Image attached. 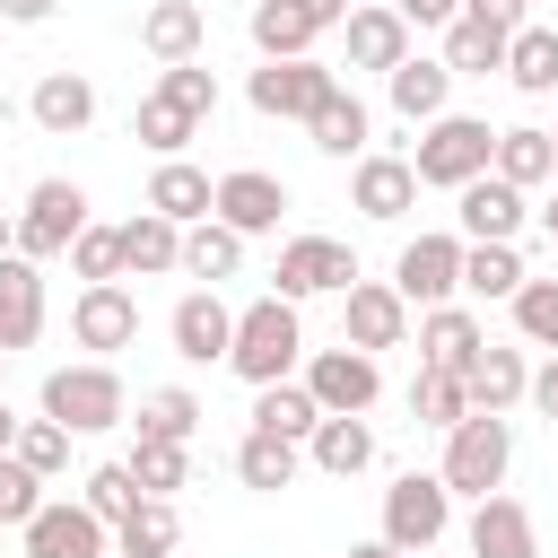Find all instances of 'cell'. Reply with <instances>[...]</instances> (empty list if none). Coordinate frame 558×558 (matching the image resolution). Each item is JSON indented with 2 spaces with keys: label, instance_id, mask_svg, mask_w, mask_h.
Here are the masks:
<instances>
[{
  "label": "cell",
  "instance_id": "obj_58",
  "mask_svg": "<svg viewBox=\"0 0 558 558\" xmlns=\"http://www.w3.org/2000/svg\"><path fill=\"white\" fill-rule=\"evenodd\" d=\"M0 375H9V349H0Z\"/></svg>",
  "mask_w": 558,
  "mask_h": 558
},
{
  "label": "cell",
  "instance_id": "obj_14",
  "mask_svg": "<svg viewBox=\"0 0 558 558\" xmlns=\"http://www.w3.org/2000/svg\"><path fill=\"white\" fill-rule=\"evenodd\" d=\"M305 392H314L323 410L366 418V410H375V392H384V366H375L366 349H349V340H340V349H314V357H305Z\"/></svg>",
  "mask_w": 558,
  "mask_h": 558
},
{
  "label": "cell",
  "instance_id": "obj_49",
  "mask_svg": "<svg viewBox=\"0 0 558 558\" xmlns=\"http://www.w3.org/2000/svg\"><path fill=\"white\" fill-rule=\"evenodd\" d=\"M462 9H471V17H488V26H506V35H514V26H532V0H462Z\"/></svg>",
  "mask_w": 558,
  "mask_h": 558
},
{
  "label": "cell",
  "instance_id": "obj_23",
  "mask_svg": "<svg viewBox=\"0 0 558 558\" xmlns=\"http://www.w3.org/2000/svg\"><path fill=\"white\" fill-rule=\"evenodd\" d=\"M384 96H392V113L401 122H436V113H453L445 96H453V70H445V52L427 61V52H410L401 70H384Z\"/></svg>",
  "mask_w": 558,
  "mask_h": 558
},
{
  "label": "cell",
  "instance_id": "obj_9",
  "mask_svg": "<svg viewBox=\"0 0 558 558\" xmlns=\"http://www.w3.org/2000/svg\"><path fill=\"white\" fill-rule=\"evenodd\" d=\"M270 279H279V296H296V305H305V296H349V279H357V253H349L340 235H288Z\"/></svg>",
  "mask_w": 558,
  "mask_h": 558
},
{
  "label": "cell",
  "instance_id": "obj_31",
  "mask_svg": "<svg viewBox=\"0 0 558 558\" xmlns=\"http://www.w3.org/2000/svg\"><path fill=\"white\" fill-rule=\"evenodd\" d=\"M296 471H305V445H288V436H270V427H244V445H235V480H244V488L279 497V488H296Z\"/></svg>",
  "mask_w": 558,
  "mask_h": 558
},
{
  "label": "cell",
  "instance_id": "obj_35",
  "mask_svg": "<svg viewBox=\"0 0 558 558\" xmlns=\"http://www.w3.org/2000/svg\"><path fill=\"white\" fill-rule=\"evenodd\" d=\"M506 44H514L506 26H488V17L462 9V17L445 26V70H453V78H488V70H506Z\"/></svg>",
  "mask_w": 558,
  "mask_h": 558
},
{
  "label": "cell",
  "instance_id": "obj_1",
  "mask_svg": "<svg viewBox=\"0 0 558 558\" xmlns=\"http://www.w3.org/2000/svg\"><path fill=\"white\" fill-rule=\"evenodd\" d=\"M296 357H305V323H296V296H253L244 314H235V349H227V366L244 375V384H279V375H296Z\"/></svg>",
  "mask_w": 558,
  "mask_h": 558
},
{
  "label": "cell",
  "instance_id": "obj_53",
  "mask_svg": "<svg viewBox=\"0 0 558 558\" xmlns=\"http://www.w3.org/2000/svg\"><path fill=\"white\" fill-rule=\"evenodd\" d=\"M296 9H305L314 26H349V9H357V0H296Z\"/></svg>",
  "mask_w": 558,
  "mask_h": 558
},
{
  "label": "cell",
  "instance_id": "obj_3",
  "mask_svg": "<svg viewBox=\"0 0 558 558\" xmlns=\"http://www.w3.org/2000/svg\"><path fill=\"white\" fill-rule=\"evenodd\" d=\"M488 157H497V131L480 113H436V122H418V148H410L418 192H462L471 174H488Z\"/></svg>",
  "mask_w": 558,
  "mask_h": 558
},
{
  "label": "cell",
  "instance_id": "obj_20",
  "mask_svg": "<svg viewBox=\"0 0 558 558\" xmlns=\"http://www.w3.org/2000/svg\"><path fill=\"white\" fill-rule=\"evenodd\" d=\"M218 218H227L235 235H270V227L288 218V183L262 174V166H235V174H218Z\"/></svg>",
  "mask_w": 558,
  "mask_h": 558
},
{
  "label": "cell",
  "instance_id": "obj_56",
  "mask_svg": "<svg viewBox=\"0 0 558 558\" xmlns=\"http://www.w3.org/2000/svg\"><path fill=\"white\" fill-rule=\"evenodd\" d=\"M0 253H17V218L9 209H0Z\"/></svg>",
  "mask_w": 558,
  "mask_h": 558
},
{
  "label": "cell",
  "instance_id": "obj_30",
  "mask_svg": "<svg viewBox=\"0 0 558 558\" xmlns=\"http://www.w3.org/2000/svg\"><path fill=\"white\" fill-rule=\"evenodd\" d=\"M253 427H270V436H288V445H305V436L323 427V401L305 392V375H279V384H253Z\"/></svg>",
  "mask_w": 558,
  "mask_h": 558
},
{
  "label": "cell",
  "instance_id": "obj_48",
  "mask_svg": "<svg viewBox=\"0 0 558 558\" xmlns=\"http://www.w3.org/2000/svg\"><path fill=\"white\" fill-rule=\"evenodd\" d=\"M35 506H44V471H26L17 453H0V523L17 532V523H26Z\"/></svg>",
  "mask_w": 558,
  "mask_h": 558
},
{
  "label": "cell",
  "instance_id": "obj_52",
  "mask_svg": "<svg viewBox=\"0 0 558 558\" xmlns=\"http://www.w3.org/2000/svg\"><path fill=\"white\" fill-rule=\"evenodd\" d=\"M52 9H61V0H0V17H9V26H44Z\"/></svg>",
  "mask_w": 558,
  "mask_h": 558
},
{
  "label": "cell",
  "instance_id": "obj_47",
  "mask_svg": "<svg viewBox=\"0 0 558 558\" xmlns=\"http://www.w3.org/2000/svg\"><path fill=\"white\" fill-rule=\"evenodd\" d=\"M9 453H17V462H26V471H44V480H52V471H61V462H70V427H61V418H26V427H17V445H9Z\"/></svg>",
  "mask_w": 558,
  "mask_h": 558
},
{
  "label": "cell",
  "instance_id": "obj_55",
  "mask_svg": "<svg viewBox=\"0 0 558 558\" xmlns=\"http://www.w3.org/2000/svg\"><path fill=\"white\" fill-rule=\"evenodd\" d=\"M17 427H26V418H17V410H9V401H0V453H9V445H17Z\"/></svg>",
  "mask_w": 558,
  "mask_h": 558
},
{
  "label": "cell",
  "instance_id": "obj_32",
  "mask_svg": "<svg viewBox=\"0 0 558 558\" xmlns=\"http://www.w3.org/2000/svg\"><path fill=\"white\" fill-rule=\"evenodd\" d=\"M305 140H314L323 157H340V166H357V157H366V140H375V122H366V105H357L349 87H331V96H323V113L305 122Z\"/></svg>",
  "mask_w": 558,
  "mask_h": 558
},
{
  "label": "cell",
  "instance_id": "obj_27",
  "mask_svg": "<svg viewBox=\"0 0 558 558\" xmlns=\"http://www.w3.org/2000/svg\"><path fill=\"white\" fill-rule=\"evenodd\" d=\"M305 462H314L323 480H357V471L375 462V427L349 418V410H323V427L305 436Z\"/></svg>",
  "mask_w": 558,
  "mask_h": 558
},
{
  "label": "cell",
  "instance_id": "obj_38",
  "mask_svg": "<svg viewBox=\"0 0 558 558\" xmlns=\"http://www.w3.org/2000/svg\"><path fill=\"white\" fill-rule=\"evenodd\" d=\"M131 140H140V148H157V157H183V148L201 140V113H183L166 87H148V96H140V113H131Z\"/></svg>",
  "mask_w": 558,
  "mask_h": 558
},
{
  "label": "cell",
  "instance_id": "obj_37",
  "mask_svg": "<svg viewBox=\"0 0 558 558\" xmlns=\"http://www.w3.org/2000/svg\"><path fill=\"white\" fill-rule=\"evenodd\" d=\"M523 279H532V270H523L514 244H462V296H480V305H514Z\"/></svg>",
  "mask_w": 558,
  "mask_h": 558
},
{
  "label": "cell",
  "instance_id": "obj_51",
  "mask_svg": "<svg viewBox=\"0 0 558 558\" xmlns=\"http://www.w3.org/2000/svg\"><path fill=\"white\" fill-rule=\"evenodd\" d=\"M392 9H401L410 26H453V17H462V0H392Z\"/></svg>",
  "mask_w": 558,
  "mask_h": 558
},
{
  "label": "cell",
  "instance_id": "obj_24",
  "mask_svg": "<svg viewBox=\"0 0 558 558\" xmlns=\"http://www.w3.org/2000/svg\"><path fill=\"white\" fill-rule=\"evenodd\" d=\"M148 209H166L174 227H201V218H218V183H209L192 157H157V174H148Z\"/></svg>",
  "mask_w": 558,
  "mask_h": 558
},
{
  "label": "cell",
  "instance_id": "obj_12",
  "mask_svg": "<svg viewBox=\"0 0 558 558\" xmlns=\"http://www.w3.org/2000/svg\"><path fill=\"white\" fill-rule=\"evenodd\" d=\"M70 340H78V349H96V357L131 349V340H140V296H131L122 279H87V288H78V305H70Z\"/></svg>",
  "mask_w": 558,
  "mask_h": 558
},
{
  "label": "cell",
  "instance_id": "obj_33",
  "mask_svg": "<svg viewBox=\"0 0 558 558\" xmlns=\"http://www.w3.org/2000/svg\"><path fill=\"white\" fill-rule=\"evenodd\" d=\"M244 35H253V52H262V61H296V52H314V35H323V26H314L296 0H253Z\"/></svg>",
  "mask_w": 558,
  "mask_h": 558
},
{
  "label": "cell",
  "instance_id": "obj_10",
  "mask_svg": "<svg viewBox=\"0 0 558 558\" xmlns=\"http://www.w3.org/2000/svg\"><path fill=\"white\" fill-rule=\"evenodd\" d=\"M340 340L349 349H401L410 340V296L392 288V279H349V296H340Z\"/></svg>",
  "mask_w": 558,
  "mask_h": 558
},
{
  "label": "cell",
  "instance_id": "obj_39",
  "mask_svg": "<svg viewBox=\"0 0 558 558\" xmlns=\"http://www.w3.org/2000/svg\"><path fill=\"white\" fill-rule=\"evenodd\" d=\"M506 87L558 96V26H514V44H506Z\"/></svg>",
  "mask_w": 558,
  "mask_h": 558
},
{
  "label": "cell",
  "instance_id": "obj_43",
  "mask_svg": "<svg viewBox=\"0 0 558 558\" xmlns=\"http://www.w3.org/2000/svg\"><path fill=\"white\" fill-rule=\"evenodd\" d=\"M514 340L523 349H558V279H523L514 288Z\"/></svg>",
  "mask_w": 558,
  "mask_h": 558
},
{
  "label": "cell",
  "instance_id": "obj_46",
  "mask_svg": "<svg viewBox=\"0 0 558 558\" xmlns=\"http://www.w3.org/2000/svg\"><path fill=\"white\" fill-rule=\"evenodd\" d=\"M70 270L78 279H122V227H78V244H70Z\"/></svg>",
  "mask_w": 558,
  "mask_h": 558
},
{
  "label": "cell",
  "instance_id": "obj_41",
  "mask_svg": "<svg viewBox=\"0 0 558 558\" xmlns=\"http://www.w3.org/2000/svg\"><path fill=\"white\" fill-rule=\"evenodd\" d=\"M201 418H209V410H201V392L157 384V392H140V418H131V427H140V436H174V445H192V436H201Z\"/></svg>",
  "mask_w": 558,
  "mask_h": 558
},
{
  "label": "cell",
  "instance_id": "obj_54",
  "mask_svg": "<svg viewBox=\"0 0 558 558\" xmlns=\"http://www.w3.org/2000/svg\"><path fill=\"white\" fill-rule=\"evenodd\" d=\"M349 558H410V549H392V541H384V532H375V541H357V549H349Z\"/></svg>",
  "mask_w": 558,
  "mask_h": 558
},
{
  "label": "cell",
  "instance_id": "obj_8",
  "mask_svg": "<svg viewBox=\"0 0 558 558\" xmlns=\"http://www.w3.org/2000/svg\"><path fill=\"white\" fill-rule=\"evenodd\" d=\"M78 227H87V192H78L70 174H44V183L26 192V209H17V253H26V262H52V253L78 244Z\"/></svg>",
  "mask_w": 558,
  "mask_h": 558
},
{
  "label": "cell",
  "instance_id": "obj_15",
  "mask_svg": "<svg viewBox=\"0 0 558 558\" xmlns=\"http://www.w3.org/2000/svg\"><path fill=\"white\" fill-rule=\"evenodd\" d=\"M523 209H532V192H514L506 174H471V183L453 192L462 244H514V235H523Z\"/></svg>",
  "mask_w": 558,
  "mask_h": 558
},
{
  "label": "cell",
  "instance_id": "obj_61",
  "mask_svg": "<svg viewBox=\"0 0 558 558\" xmlns=\"http://www.w3.org/2000/svg\"><path fill=\"white\" fill-rule=\"evenodd\" d=\"M0 532H9V523H0Z\"/></svg>",
  "mask_w": 558,
  "mask_h": 558
},
{
  "label": "cell",
  "instance_id": "obj_18",
  "mask_svg": "<svg viewBox=\"0 0 558 558\" xmlns=\"http://www.w3.org/2000/svg\"><path fill=\"white\" fill-rule=\"evenodd\" d=\"M44 340V262L26 253H0V349H35Z\"/></svg>",
  "mask_w": 558,
  "mask_h": 558
},
{
  "label": "cell",
  "instance_id": "obj_11",
  "mask_svg": "<svg viewBox=\"0 0 558 558\" xmlns=\"http://www.w3.org/2000/svg\"><path fill=\"white\" fill-rule=\"evenodd\" d=\"M349 209H357V218H375V227L410 218V209H418V166H410V157H392V148H366V157L349 166Z\"/></svg>",
  "mask_w": 558,
  "mask_h": 558
},
{
  "label": "cell",
  "instance_id": "obj_57",
  "mask_svg": "<svg viewBox=\"0 0 558 558\" xmlns=\"http://www.w3.org/2000/svg\"><path fill=\"white\" fill-rule=\"evenodd\" d=\"M541 227H549V244H558V192H549V201H541Z\"/></svg>",
  "mask_w": 558,
  "mask_h": 558
},
{
  "label": "cell",
  "instance_id": "obj_25",
  "mask_svg": "<svg viewBox=\"0 0 558 558\" xmlns=\"http://www.w3.org/2000/svg\"><path fill=\"white\" fill-rule=\"evenodd\" d=\"M122 270H131V279H166V270H183V227H174L166 209L140 201V218H122Z\"/></svg>",
  "mask_w": 558,
  "mask_h": 558
},
{
  "label": "cell",
  "instance_id": "obj_26",
  "mask_svg": "<svg viewBox=\"0 0 558 558\" xmlns=\"http://www.w3.org/2000/svg\"><path fill=\"white\" fill-rule=\"evenodd\" d=\"M480 340H488V331H480L471 305H418V366H453V375H462V366L480 357Z\"/></svg>",
  "mask_w": 558,
  "mask_h": 558
},
{
  "label": "cell",
  "instance_id": "obj_2",
  "mask_svg": "<svg viewBox=\"0 0 558 558\" xmlns=\"http://www.w3.org/2000/svg\"><path fill=\"white\" fill-rule=\"evenodd\" d=\"M445 488L453 497H497L506 488V471H514V427H506V410H471L462 427H445Z\"/></svg>",
  "mask_w": 558,
  "mask_h": 558
},
{
  "label": "cell",
  "instance_id": "obj_13",
  "mask_svg": "<svg viewBox=\"0 0 558 558\" xmlns=\"http://www.w3.org/2000/svg\"><path fill=\"white\" fill-rule=\"evenodd\" d=\"M166 340H174L183 366H227V349H235V305H227L218 288H192V296L166 314Z\"/></svg>",
  "mask_w": 558,
  "mask_h": 558
},
{
  "label": "cell",
  "instance_id": "obj_28",
  "mask_svg": "<svg viewBox=\"0 0 558 558\" xmlns=\"http://www.w3.org/2000/svg\"><path fill=\"white\" fill-rule=\"evenodd\" d=\"M488 174H506L514 192H541V183H558V140H549L541 122H514V131H497Z\"/></svg>",
  "mask_w": 558,
  "mask_h": 558
},
{
  "label": "cell",
  "instance_id": "obj_19",
  "mask_svg": "<svg viewBox=\"0 0 558 558\" xmlns=\"http://www.w3.org/2000/svg\"><path fill=\"white\" fill-rule=\"evenodd\" d=\"M201 44H209V9L201 0H148L140 9V52L166 70V61H201Z\"/></svg>",
  "mask_w": 558,
  "mask_h": 558
},
{
  "label": "cell",
  "instance_id": "obj_22",
  "mask_svg": "<svg viewBox=\"0 0 558 558\" xmlns=\"http://www.w3.org/2000/svg\"><path fill=\"white\" fill-rule=\"evenodd\" d=\"M26 122H35V131H52V140H78V131L96 122V87H87L78 70H44V78H35V96H26Z\"/></svg>",
  "mask_w": 558,
  "mask_h": 558
},
{
  "label": "cell",
  "instance_id": "obj_36",
  "mask_svg": "<svg viewBox=\"0 0 558 558\" xmlns=\"http://www.w3.org/2000/svg\"><path fill=\"white\" fill-rule=\"evenodd\" d=\"M244 244H253V235H235L227 218L183 227V279H209V288H218V279H235V270H244Z\"/></svg>",
  "mask_w": 558,
  "mask_h": 558
},
{
  "label": "cell",
  "instance_id": "obj_16",
  "mask_svg": "<svg viewBox=\"0 0 558 558\" xmlns=\"http://www.w3.org/2000/svg\"><path fill=\"white\" fill-rule=\"evenodd\" d=\"M392 288L410 305H453L462 296V235H410L392 262Z\"/></svg>",
  "mask_w": 558,
  "mask_h": 558
},
{
  "label": "cell",
  "instance_id": "obj_6",
  "mask_svg": "<svg viewBox=\"0 0 558 558\" xmlns=\"http://www.w3.org/2000/svg\"><path fill=\"white\" fill-rule=\"evenodd\" d=\"M331 87H340V70H331V61H314V52H296V61H262V70L244 78L253 113H270V122H314Z\"/></svg>",
  "mask_w": 558,
  "mask_h": 558
},
{
  "label": "cell",
  "instance_id": "obj_29",
  "mask_svg": "<svg viewBox=\"0 0 558 558\" xmlns=\"http://www.w3.org/2000/svg\"><path fill=\"white\" fill-rule=\"evenodd\" d=\"M462 384H471V410H514V401L532 392V366H523V349L480 340V357L462 366Z\"/></svg>",
  "mask_w": 558,
  "mask_h": 558
},
{
  "label": "cell",
  "instance_id": "obj_4",
  "mask_svg": "<svg viewBox=\"0 0 558 558\" xmlns=\"http://www.w3.org/2000/svg\"><path fill=\"white\" fill-rule=\"evenodd\" d=\"M44 418H61L70 436H105L131 418V392L113 375V357H87V366H52L44 375Z\"/></svg>",
  "mask_w": 558,
  "mask_h": 558
},
{
  "label": "cell",
  "instance_id": "obj_21",
  "mask_svg": "<svg viewBox=\"0 0 558 558\" xmlns=\"http://www.w3.org/2000/svg\"><path fill=\"white\" fill-rule=\"evenodd\" d=\"M471 558H541V523L523 497H480L471 506Z\"/></svg>",
  "mask_w": 558,
  "mask_h": 558
},
{
  "label": "cell",
  "instance_id": "obj_42",
  "mask_svg": "<svg viewBox=\"0 0 558 558\" xmlns=\"http://www.w3.org/2000/svg\"><path fill=\"white\" fill-rule=\"evenodd\" d=\"M131 471H140L148 497H174V488L192 480V445H174V436H140V445H131Z\"/></svg>",
  "mask_w": 558,
  "mask_h": 558
},
{
  "label": "cell",
  "instance_id": "obj_34",
  "mask_svg": "<svg viewBox=\"0 0 558 558\" xmlns=\"http://www.w3.org/2000/svg\"><path fill=\"white\" fill-rule=\"evenodd\" d=\"M113 549H122V558H174V549H183V514H174V497H140V506L113 523Z\"/></svg>",
  "mask_w": 558,
  "mask_h": 558
},
{
  "label": "cell",
  "instance_id": "obj_5",
  "mask_svg": "<svg viewBox=\"0 0 558 558\" xmlns=\"http://www.w3.org/2000/svg\"><path fill=\"white\" fill-rule=\"evenodd\" d=\"M445 532H453V488H445V471H401V480L384 488V541L410 549V558H427Z\"/></svg>",
  "mask_w": 558,
  "mask_h": 558
},
{
  "label": "cell",
  "instance_id": "obj_59",
  "mask_svg": "<svg viewBox=\"0 0 558 558\" xmlns=\"http://www.w3.org/2000/svg\"><path fill=\"white\" fill-rule=\"evenodd\" d=\"M105 558H122V549H105Z\"/></svg>",
  "mask_w": 558,
  "mask_h": 558
},
{
  "label": "cell",
  "instance_id": "obj_44",
  "mask_svg": "<svg viewBox=\"0 0 558 558\" xmlns=\"http://www.w3.org/2000/svg\"><path fill=\"white\" fill-rule=\"evenodd\" d=\"M78 497H87V506H96L105 523H122V514H131V506H140L148 488H140V471H131V462H96V471L78 480Z\"/></svg>",
  "mask_w": 558,
  "mask_h": 558
},
{
  "label": "cell",
  "instance_id": "obj_40",
  "mask_svg": "<svg viewBox=\"0 0 558 558\" xmlns=\"http://www.w3.org/2000/svg\"><path fill=\"white\" fill-rule=\"evenodd\" d=\"M410 418H418V427H462V418H471V384H462L453 366H418V375H410Z\"/></svg>",
  "mask_w": 558,
  "mask_h": 558
},
{
  "label": "cell",
  "instance_id": "obj_60",
  "mask_svg": "<svg viewBox=\"0 0 558 558\" xmlns=\"http://www.w3.org/2000/svg\"><path fill=\"white\" fill-rule=\"evenodd\" d=\"M549 140H558V131H549Z\"/></svg>",
  "mask_w": 558,
  "mask_h": 558
},
{
  "label": "cell",
  "instance_id": "obj_17",
  "mask_svg": "<svg viewBox=\"0 0 558 558\" xmlns=\"http://www.w3.org/2000/svg\"><path fill=\"white\" fill-rule=\"evenodd\" d=\"M340 35H349V70H401V61H410V35H418V26H410V17L392 9V0H357Z\"/></svg>",
  "mask_w": 558,
  "mask_h": 558
},
{
  "label": "cell",
  "instance_id": "obj_7",
  "mask_svg": "<svg viewBox=\"0 0 558 558\" xmlns=\"http://www.w3.org/2000/svg\"><path fill=\"white\" fill-rule=\"evenodd\" d=\"M26 558H105L113 549V523L87 506V497H44L26 523H17Z\"/></svg>",
  "mask_w": 558,
  "mask_h": 558
},
{
  "label": "cell",
  "instance_id": "obj_50",
  "mask_svg": "<svg viewBox=\"0 0 558 558\" xmlns=\"http://www.w3.org/2000/svg\"><path fill=\"white\" fill-rule=\"evenodd\" d=\"M523 401H532L541 418H558V349H549V357L532 366V392H523Z\"/></svg>",
  "mask_w": 558,
  "mask_h": 558
},
{
  "label": "cell",
  "instance_id": "obj_45",
  "mask_svg": "<svg viewBox=\"0 0 558 558\" xmlns=\"http://www.w3.org/2000/svg\"><path fill=\"white\" fill-rule=\"evenodd\" d=\"M157 87H166L183 113H201V122L218 113V70H201V61H166V70H157Z\"/></svg>",
  "mask_w": 558,
  "mask_h": 558
}]
</instances>
